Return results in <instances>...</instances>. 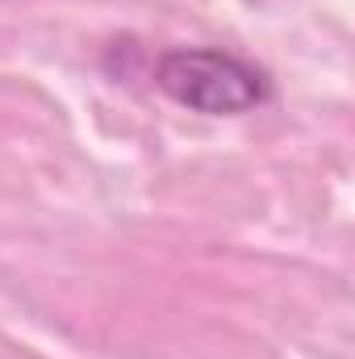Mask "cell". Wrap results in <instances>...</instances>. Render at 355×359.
<instances>
[{
    "mask_svg": "<svg viewBox=\"0 0 355 359\" xmlns=\"http://www.w3.org/2000/svg\"><path fill=\"white\" fill-rule=\"evenodd\" d=\"M155 88L205 117H239L267 100V80L260 67L209 46H180L159 55Z\"/></svg>",
    "mask_w": 355,
    "mask_h": 359,
    "instance_id": "6da1fadb",
    "label": "cell"
}]
</instances>
